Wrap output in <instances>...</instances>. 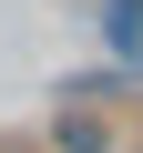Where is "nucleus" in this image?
<instances>
[{"mask_svg":"<svg viewBox=\"0 0 143 153\" xmlns=\"http://www.w3.org/2000/svg\"><path fill=\"white\" fill-rule=\"evenodd\" d=\"M51 143H61V153H112V133H102L92 112H61V123H51Z\"/></svg>","mask_w":143,"mask_h":153,"instance_id":"f257e3e1","label":"nucleus"}]
</instances>
